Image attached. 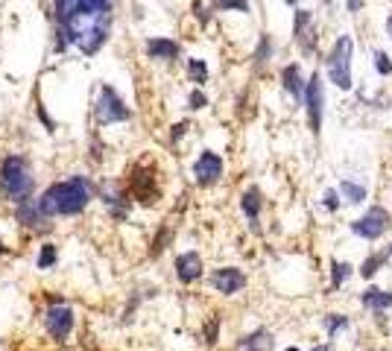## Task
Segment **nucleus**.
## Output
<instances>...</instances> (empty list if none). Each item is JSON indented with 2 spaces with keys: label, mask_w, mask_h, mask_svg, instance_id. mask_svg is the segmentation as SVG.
<instances>
[{
  "label": "nucleus",
  "mask_w": 392,
  "mask_h": 351,
  "mask_svg": "<svg viewBox=\"0 0 392 351\" xmlns=\"http://www.w3.org/2000/svg\"><path fill=\"white\" fill-rule=\"evenodd\" d=\"M349 278H351V263H346V261H334V263H331V284H334V287L346 284Z\"/></svg>",
  "instance_id": "obj_25"
},
{
  "label": "nucleus",
  "mask_w": 392,
  "mask_h": 351,
  "mask_svg": "<svg viewBox=\"0 0 392 351\" xmlns=\"http://www.w3.org/2000/svg\"><path fill=\"white\" fill-rule=\"evenodd\" d=\"M94 199V185L85 176H71V179H62L53 181L41 196H38V205L41 211L56 220V216H79L85 214V208L91 205Z\"/></svg>",
  "instance_id": "obj_1"
},
{
  "label": "nucleus",
  "mask_w": 392,
  "mask_h": 351,
  "mask_svg": "<svg viewBox=\"0 0 392 351\" xmlns=\"http://www.w3.org/2000/svg\"><path fill=\"white\" fill-rule=\"evenodd\" d=\"M211 287H214L217 293L223 296H234L240 293L243 287H246V273L237 270V266H220V270L211 273Z\"/></svg>",
  "instance_id": "obj_12"
},
{
  "label": "nucleus",
  "mask_w": 392,
  "mask_h": 351,
  "mask_svg": "<svg viewBox=\"0 0 392 351\" xmlns=\"http://www.w3.org/2000/svg\"><path fill=\"white\" fill-rule=\"evenodd\" d=\"M351 53H354V41L351 36H340L334 41V50L328 56V76L337 88L342 91H351Z\"/></svg>",
  "instance_id": "obj_5"
},
{
  "label": "nucleus",
  "mask_w": 392,
  "mask_h": 351,
  "mask_svg": "<svg viewBox=\"0 0 392 351\" xmlns=\"http://www.w3.org/2000/svg\"><path fill=\"white\" fill-rule=\"evenodd\" d=\"M386 258H389L386 252H381V255H369V258L363 261V266H360V275H363V278H372V275L386 263Z\"/></svg>",
  "instance_id": "obj_26"
},
{
  "label": "nucleus",
  "mask_w": 392,
  "mask_h": 351,
  "mask_svg": "<svg viewBox=\"0 0 392 351\" xmlns=\"http://www.w3.org/2000/svg\"><path fill=\"white\" fill-rule=\"evenodd\" d=\"M188 76L193 85H205L208 82V64L202 59H188Z\"/></svg>",
  "instance_id": "obj_24"
},
{
  "label": "nucleus",
  "mask_w": 392,
  "mask_h": 351,
  "mask_svg": "<svg viewBox=\"0 0 392 351\" xmlns=\"http://www.w3.org/2000/svg\"><path fill=\"white\" fill-rule=\"evenodd\" d=\"M208 106V97L200 91V88H193L190 94H188V109L190 111H200V109H205Z\"/></svg>",
  "instance_id": "obj_28"
},
{
  "label": "nucleus",
  "mask_w": 392,
  "mask_h": 351,
  "mask_svg": "<svg viewBox=\"0 0 392 351\" xmlns=\"http://www.w3.org/2000/svg\"><path fill=\"white\" fill-rule=\"evenodd\" d=\"M340 193H342V199H346V202L360 205L363 199H366V185H357L354 179H342L340 181Z\"/></svg>",
  "instance_id": "obj_19"
},
{
  "label": "nucleus",
  "mask_w": 392,
  "mask_h": 351,
  "mask_svg": "<svg viewBox=\"0 0 392 351\" xmlns=\"http://www.w3.org/2000/svg\"><path fill=\"white\" fill-rule=\"evenodd\" d=\"M132 121V109L126 106V99L114 91L108 82H103L97 88V99H94V123L97 126H114V123H129Z\"/></svg>",
  "instance_id": "obj_3"
},
{
  "label": "nucleus",
  "mask_w": 392,
  "mask_h": 351,
  "mask_svg": "<svg viewBox=\"0 0 392 351\" xmlns=\"http://www.w3.org/2000/svg\"><path fill=\"white\" fill-rule=\"evenodd\" d=\"M281 85L284 91L296 99V103H304V91H307V79L302 74V64L299 62H290L281 68Z\"/></svg>",
  "instance_id": "obj_14"
},
{
  "label": "nucleus",
  "mask_w": 392,
  "mask_h": 351,
  "mask_svg": "<svg viewBox=\"0 0 392 351\" xmlns=\"http://www.w3.org/2000/svg\"><path fill=\"white\" fill-rule=\"evenodd\" d=\"M217 333H220V316H211L208 325H205V343L214 345L217 343Z\"/></svg>",
  "instance_id": "obj_29"
},
{
  "label": "nucleus",
  "mask_w": 392,
  "mask_h": 351,
  "mask_svg": "<svg viewBox=\"0 0 392 351\" xmlns=\"http://www.w3.org/2000/svg\"><path fill=\"white\" fill-rule=\"evenodd\" d=\"M272 333L267 328H255L252 333L237 340V351H272Z\"/></svg>",
  "instance_id": "obj_17"
},
{
  "label": "nucleus",
  "mask_w": 392,
  "mask_h": 351,
  "mask_svg": "<svg viewBox=\"0 0 392 351\" xmlns=\"http://www.w3.org/2000/svg\"><path fill=\"white\" fill-rule=\"evenodd\" d=\"M144 53L155 59V62H176L182 56V44L176 39H164V36H153L144 41Z\"/></svg>",
  "instance_id": "obj_13"
},
{
  "label": "nucleus",
  "mask_w": 392,
  "mask_h": 351,
  "mask_svg": "<svg viewBox=\"0 0 392 351\" xmlns=\"http://www.w3.org/2000/svg\"><path fill=\"white\" fill-rule=\"evenodd\" d=\"M389 223H392L389 211L381 208V205H372L363 216H357V220L351 223V231L357 234V238H363V240H378V238L386 234Z\"/></svg>",
  "instance_id": "obj_8"
},
{
  "label": "nucleus",
  "mask_w": 392,
  "mask_h": 351,
  "mask_svg": "<svg viewBox=\"0 0 392 351\" xmlns=\"http://www.w3.org/2000/svg\"><path fill=\"white\" fill-rule=\"evenodd\" d=\"M240 208H243V214H246L252 231H258V216H260V208H264V196H260V191L258 188H246V191H243Z\"/></svg>",
  "instance_id": "obj_16"
},
{
  "label": "nucleus",
  "mask_w": 392,
  "mask_h": 351,
  "mask_svg": "<svg viewBox=\"0 0 392 351\" xmlns=\"http://www.w3.org/2000/svg\"><path fill=\"white\" fill-rule=\"evenodd\" d=\"M284 4H287V6H296V4H299V0H284Z\"/></svg>",
  "instance_id": "obj_36"
},
{
  "label": "nucleus",
  "mask_w": 392,
  "mask_h": 351,
  "mask_svg": "<svg viewBox=\"0 0 392 351\" xmlns=\"http://www.w3.org/2000/svg\"><path fill=\"white\" fill-rule=\"evenodd\" d=\"M304 111H307V126L314 135H319L322 129V114H325V85L322 76L314 74L307 79V91H304Z\"/></svg>",
  "instance_id": "obj_9"
},
{
  "label": "nucleus",
  "mask_w": 392,
  "mask_h": 351,
  "mask_svg": "<svg viewBox=\"0 0 392 351\" xmlns=\"http://www.w3.org/2000/svg\"><path fill=\"white\" fill-rule=\"evenodd\" d=\"M284 351H299V348H284Z\"/></svg>",
  "instance_id": "obj_39"
},
{
  "label": "nucleus",
  "mask_w": 392,
  "mask_h": 351,
  "mask_svg": "<svg viewBox=\"0 0 392 351\" xmlns=\"http://www.w3.org/2000/svg\"><path fill=\"white\" fill-rule=\"evenodd\" d=\"M188 126H190L188 121H182V123H176V126L170 129V141L176 144V141H178V138H182V135H185V132H188Z\"/></svg>",
  "instance_id": "obj_32"
},
{
  "label": "nucleus",
  "mask_w": 392,
  "mask_h": 351,
  "mask_svg": "<svg viewBox=\"0 0 392 351\" xmlns=\"http://www.w3.org/2000/svg\"><path fill=\"white\" fill-rule=\"evenodd\" d=\"M56 261H59V249H56V243H41V249H38V261H36L38 270H50V266H56Z\"/></svg>",
  "instance_id": "obj_23"
},
{
  "label": "nucleus",
  "mask_w": 392,
  "mask_h": 351,
  "mask_svg": "<svg viewBox=\"0 0 392 351\" xmlns=\"http://www.w3.org/2000/svg\"><path fill=\"white\" fill-rule=\"evenodd\" d=\"M389 351H392V348H389Z\"/></svg>",
  "instance_id": "obj_40"
},
{
  "label": "nucleus",
  "mask_w": 392,
  "mask_h": 351,
  "mask_svg": "<svg viewBox=\"0 0 392 351\" xmlns=\"http://www.w3.org/2000/svg\"><path fill=\"white\" fill-rule=\"evenodd\" d=\"M0 255H12V249H9L4 240H0Z\"/></svg>",
  "instance_id": "obj_35"
},
{
  "label": "nucleus",
  "mask_w": 392,
  "mask_h": 351,
  "mask_svg": "<svg viewBox=\"0 0 392 351\" xmlns=\"http://www.w3.org/2000/svg\"><path fill=\"white\" fill-rule=\"evenodd\" d=\"M346 6H349V12H360L363 0H346Z\"/></svg>",
  "instance_id": "obj_33"
},
{
  "label": "nucleus",
  "mask_w": 392,
  "mask_h": 351,
  "mask_svg": "<svg viewBox=\"0 0 392 351\" xmlns=\"http://www.w3.org/2000/svg\"><path fill=\"white\" fill-rule=\"evenodd\" d=\"M363 308L374 310V313H384L392 308V290H381V287H369L363 296H360Z\"/></svg>",
  "instance_id": "obj_18"
},
{
  "label": "nucleus",
  "mask_w": 392,
  "mask_h": 351,
  "mask_svg": "<svg viewBox=\"0 0 392 351\" xmlns=\"http://www.w3.org/2000/svg\"><path fill=\"white\" fill-rule=\"evenodd\" d=\"M15 220H18V223H21L27 231H32V234H44V231L53 228L50 216L41 211V205H38L36 196L27 199V202H21V205H15Z\"/></svg>",
  "instance_id": "obj_10"
},
{
  "label": "nucleus",
  "mask_w": 392,
  "mask_h": 351,
  "mask_svg": "<svg viewBox=\"0 0 392 351\" xmlns=\"http://www.w3.org/2000/svg\"><path fill=\"white\" fill-rule=\"evenodd\" d=\"M374 68H378V74H381V76H389V74H392V62H389V56H386V53H381V50L374 53Z\"/></svg>",
  "instance_id": "obj_30"
},
{
  "label": "nucleus",
  "mask_w": 392,
  "mask_h": 351,
  "mask_svg": "<svg viewBox=\"0 0 392 351\" xmlns=\"http://www.w3.org/2000/svg\"><path fill=\"white\" fill-rule=\"evenodd\" d=\"M386 27H389V36H392V15H389V21H386Z\"/></svg>",
  "instance_id": "obj_37"
},
{
  "label": "nucleus",
  "mask_w": 392,
  "mask_h": 351,
  "mask_svg": "<svg viewBox=\"0 0 392 351\" xmlns=\"http://www.w3.org/2000/svg\"><path fill=\"white\" fill-rule=\"evenodd\" d=\"M270 59H272V39L264 32L260 41H258V47H255V53H252V62H255V68L260 71L264 64H270Z\"/></svg>",
  "instance_id": "obj_20"
},
{
  "label": "nucleus",
  "mask_w": 392,
  "mask_h": 351,
  "mask_svg": "<svg viewBox=\"0 0 392 351\" xmlns=\"http://www.w3.org/2000/svg\"><path fill=\"white\" fill-rule=\"evenodd\" d=\"M325 208H328V211H337V208H340V196H337V191H325Z\"/></svg>",
  "instance_id": "obj_31"
},
{
  "label": "nucleus",
  "mask_w": 392,
  "mask_h": 351,
  "mask_svg": "<svg viewBox=\"0 0 392 351\" xmlns=\"http://www.w3.org/2000/svg\"><path fill=\"white\" fill-rule=\"evenodd\" d=\"M223 173H225V161H223V156L214 153V149H202V153L196 156V161H193V181L200 188H214L217 181L223 179Z\"/></svg>",
  "instance_id": "obj_7"
},
{
  "label": "nucleus",
  "mask_w": 392,
  "mask_h": 351,
  "mask_svg": "<svg viewBox=\"0 0 392 351\" xmlns=\"http://www.w3.org/2000/svg\"><path fill=\"white\" fill-rule=\"evenodd\" d=\"M44 331H47V337L56 340V343H64L71 337V331L76 325V313L71 305H64L62 298H50V305H47L44 310Z\"/></svg>",
  "instance_id": "obj_6"
},
{
  "label": "nucleus",
  "mask_w": 392,
  "mask_h": 351,
  "mask_svg": "<svg viewBox=\"0 0 392 351\" xmlns=\"http://www.w3.org/2000/svg\"><path fill=\"white\" fill-rule=\"evenodd\" d=\"M170 240H173V231H170V226L164 223V226L158 228L155 238H153V243H150V258H158V255L167 249V243H170Z\"/></svg>",
  "instance_id": "obj_22"
},
{
  "label": "nucleus",
  "mask_w": 392,
  "mask_h": 351,
  "mask_svg": "<svg viewBox=\"0 0 392 351\" xmlns=\"http://www.w3.org/2000/svg\"><path fill=\"white\" fill-rule=\"evenodd\" d=\"M202 270H205V263H202V255L200 252H182V255H176V278L182 281V284L200 281L202 278Z\"/></svg>",
  "instance_id": "obj_15"
},
{
  "label": "nucleus",
  "mask_w": 392,
  "mask_h": 351,
  "mask_svg": "<svg viewBox=\"0 0 392 351\" xmlns=\"http://www.w3.org/2000/svg\"><path fill=\"white\" fill-rule=\"evenodd\" d=\"M325 328H328V337H337L340 331L349 328V319H346V316H340V313H328V316H325Z\"/></svg>",
  "instance_id": "obj_27"
},
{
  "label": "nucleus",
  "mask_w": 392,
  "mask_h": 351,
  "mask_svg": "<svg viewBox=\"0 0 392 351\" xmlns=\"http://www.w3.org/2000/svg\"><path fill=\"white\" fill-rule=\"evenodd\" d=\"M211 9L214 12H243V15L252 12L249 0H211Z\"/></svg>",
  "instance_id": "obj_21"
},
{
  "label": "nucleus",
  "mask_w": 392,
  "mask_h": 351,
  "mask_svg": "<svg viewBox=\"0 0 392 351\" xmlns=\"http://www.w3.org/2000/svg\"><path fill=\"white\" fill-rule=\"evenodd\" d=\"M310 351H334V345H331V343H322V345H314Z\"/></svg>",
  "instance_id": "obj_34"
},
{
  "label": "nucleus",
  "mask_w": 392,
  "mask_h": 351,
  "mask_svg": "<svg viewBox=\"0 0 392 351\" xmlns=\"http://www.w3.org/2000/svg\"><path fill=\"white\" fill-rule=\"evenodd\" d=\"M293 36H296V44L302 47L304 56H314L316 53V27H314V12L307 9H299L296 15H293Z\"/></svg>",
  "instance_id": "obj_11"
},
{
  "label": "nucleus",
  "mask_w": 392,
  "mask_h": 351,
  "mask_svg": "<svg viewBox=\"0 0 392 351\" xmlns=\"http://www.w3.org/2000/svg\"><path fill=\"white\" fill-rule=\"evenodd\" d=\"M126 193H129V199H135V202H141V205H155L161 199L158 176H155V167L150 161L132 164L129 179H126Z\"/></svg>",
  "instance_id": "obj_4"
},
{
  "label": "nucleus",
  "mask_w": 392,
  "mask_h": 351,
  "mask_svg": "<svg viewBox=\"0 0 392 351\" xmlns=\"http://www.w3.org/2000/svg\"><path fill=\"white\" fill-rule=\"evenodd\" d=\"M386 255H392V246H389V249H386Z\"/></svg>",
  "instance_id": "obj_38"
},
{
  "label": "nucleus",
  "mask_w": 392,
  "mask_h": 351,
  "mask_svg": "<svg viewBox=\"0 0 392 351\" xmlns=\"http://www.w3.org/2000/svg\"><path fill=\"white\" fill-rule=\"evenodd\" d=\"M0 193L12 205L32 199V193H36V170H32L27 156L18 153L4 156V161H0Z\"/></svg>",
  "instance_id": "obj_2"
}]
</instances>
